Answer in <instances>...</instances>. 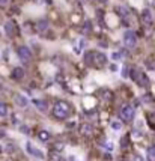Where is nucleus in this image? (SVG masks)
Here are the masks:
<instances>
[{"instance_id": "obj_11", "label": "nucleus", "mask_w": 155, "mask_h": 161, "mask_svg": "<svg viewBox=\"0 0 155 161\" xmlns=\"http://www.w3.org/2000/svg\"><path fill=\"white\" fill-rule=\"evenodd\" d=\"M12 78H15V80H23V78H24V69H23V68H14V71H12Z\"/></svg>"}, {"instance_id": "obj_23", "label": "nucleus", "mask_w": 155, "mask_h": 161, "mask_svg": "<svg viewBox=\"0 0 155 161\" xmlns=\"http://www.w3.org/2000/svg\"><path fill=\"white\" fill-rule=\"evenodd\" d=\"M143 101H145V102H151V101H152V96H151L149 93H146V95L143 96Z\"/></svg>"}, {"instance_id": "obj_20", "label": "nucleus", "mask_w": 155, "mask_h": 161, "mask_svg": "<svg viewBox=\"0 0 155 161\" xmlns=\"http://www.w3.org/2000/svg\"><path fill=\"white\" fill-rule=\"evenodd\" d=\"M71 21H72L74 24H79V23L81 21V18H80V15H79V14H74V15L71 17Z\"/></svg>"}, {"instance_id": "obj_13", "label": "nucleus", "mask_w": 155, "mask_h": 161, "mask_svg": "<svg viewBox=\"0 0 155 161\" xmlns=\"http://www.w3.org/2000/svg\"><path fill=\"white\" fill-rule=\"evenodd\" d=\"M47 29H48V23H47L45 20H39V21L36 23V30H38L39 33L45 32Z\"/></svg>"}, {"instance_id": "obj_35", "label": "nucleus", "mask_w": 155, "mask_h": 161, "mask_svg": "<svg viewBox=\"0 0 155 161\" xmlns=\"http://www.w3.org/2000/svg\"><path fill=\"white\" fill-rule=\"evenodd\" d=\"M99 2H101V3H107V0H99Z\"/></svg>"}, {"instance_id": "obj_28", "label": "nucleus", "mask_w": 155, "mask_h": 161, "mask_svg": "<svg viewBox=\"0 0 155 161\" xmlns=\"http://www.w3.org/2000/svg\"><path fill=\"white\" fill-rule=\"evenodd\" d=\"M107 151H113V143H107Z\"/></svg>"}, {"instance_id": "obj_8", "label": "nucleus", "mask_w": 155, "mask_h": 161, "mask_svg": "<svg viewBox=\"0 0 155 161\" xmlns=\"http://www.w3.org/2000/svg\"><path fill=\"white\" fill-rule=\"evenodd\" d=\"M26 151L29 152L30 155H33V157H36V158H44V154H42L41 151H38V149H35V148H32V145L27 141L26 143Z\"/></svg>"}, {"instance_id": "obj_29", "label": "nucleus", "mask_w": 155, "mask_h": 161, "mask_svg": "<svg viewBox=\"0 0 155 161\" xmlns=\"http://www.w3.org/2000/svg\"><path fill=\"white\" fill-rule=\"evenodd\" d=\"M21 131H23V132H26V134H29V128H27V127H24V125L21 127Z\"/></svg>"}, {"instance_id": "obj_2", "label": "nucleus", "mask_w": 155, "mask_h": 161, "mask_svg": "<svg viewBox=\"0 0 155 161\" xmlns=\"http://www.w3.org/2000/svg\"><path fill=\"white\" fill-rule=\"evenodd\" d=\"M131 78L134 80V82H137L140 86H143V87H149V80H148V77H146V74H143L142 71L139 69V68H133L131 69Z\"/></svg>"}, {"instance_id": "obj_37", "label": "nucleus", "mask_w": 155, "mask_h": 161, "mask_svg": "<svg viewBox=\"0 0 155 161\" xmlns=\"http://www.w3.org/2000/svg\"><path fill=\"white\" fill-rule=\"evenodd\" d=\"M0 152H2V148H0Z\"/></svg>"}, {"instance_id": "obj_21", "label": "nucleus", "mask_w": 155, "mask_h": 161, "mask_svg": "<svg viewBox=\"0 0 155 161\" xmlns=\"http://www.w3.org/2000/svg\"><path fill=\"white\" fill-rule=\"evenodd\" d=\"M111 128L116 130V131H119L120 128H122V123H120V122H111Z\"/></svg>"}, {"instance_id": "obj_7", "label": "nucleus", "mask_w": 155, "mask_h": 161, "mask_svg": "<svg viewBox=\"0 0 155 161\" xmlns=\"http://www.w3.org/2000/svg\"><path fill=\"white\" fill-rule=\"evenodd\" d=\"M92 57H93V62H95V65L98 68L104 66L107 63V57H106V54H102V53H93Z\"/></svg>"}, {"instance_id": "obj_4", "label": "nucleus", "mask_w": 155, "mask_h": 161, "mask_svg": "<svg viewBox=\"0 0 155 161\" xmlns=\"http://www.w3.org/2000/svg\"><path fill=\"white\" fill-rule=\"evenodd\" d=\"M136 42H137V38H136V33L133 30H127L125 35H124V44L127 48H133L136 47Z\"/></svg>"}, {"instance_id": "obj_15", "label": "nucleus", "mask_w": 155, "mask_h": 161, "mask_svg": "<svg viewBox=\"0 0 155 161\" xmlns=\"http://www.w3.org/2000/svg\"><path fill=\"white\" fill-rule=\"evenodd\" d=\"M33 104H35L38 107V110H41V112H45L47 110V102L44 100H35V101H33Z\"/></svg>"}, {"instance_id": "obj_27", "label": "nucleus", "mask_w": 155, "mask_h": 161, "mask_svg": "<svg viewBox=\"0 0 155 161\" xmlns=\"http://www.w3.org/2000/svg\"><path fill=\"white\" fill-rule=\"evenodd\" d=\"M133 161H143V158H142L140 155H134V158H133Z\"/></svg>"}, {"instance_id": "obj_16", "label": "nucleus", "mask_w": 155, "mask_h": 161, "mask_svg": "<svg viewBox=\"0 0 155 161\" xmlns=\"http://www.w3.org/2000/svg\"><path fill=\"white\" fill-rule=\"evenodd\" d=\"M90 30H92V24H90V21H84L83 27H81V33H83V35H88Z\"/></svg>"}, {"instance_id": "obj_19", "label": "nucleus", "mask_w": 155, "mask_h": 161, "mask_svg": "<svg viewBox=\"0 0 155 161\" xmlns=\"http://www.w3.org/2000/svg\"><path fill=\"white\" fill-rule=\"evenodd\" d=\"M155 158V148H148V160H154Z\"/></svg>"}, {"instance_id": "obj_3", "label": "nucleus", "mask_w": 155, "mask_h": 161, "mask_svg": "<svg viewBox=\"0 0 155 161\" xmlns=\"http://www.w3.org/2000/svg\"><path fill=\"white\" fill-rule=\"evenodd\" d=\"M134 114H136V110H134V107L130 105V104L124 105L122 109L119 110V118L122 119V121H125V122L133 121L134 119Z\"/></svg>"}, {"instance_id": "obj_17", "label": "nucleus", "mask_w": 155, "mask_h": 161, "mask_svg": "<svg viewBox=\"0 0 155 161\" xmlns=\"http://www.w3.org/2000/svg\"><path fill=\"white\" fill-rule=\"evenodd\" d=\"M8 116V105L0 102V118H6Z\"/></svg>"}, {"instance_id": "obj_24", "label": "nucleus", "mask_w": 155, "mask_h": 161, "mask_svg": "<svg viewBox=\"0 0 155 161\" xmlns=\"http://www.w3.org/2000/svg\"><path fill=\"white\" fill-rule=\"evenodd\" d=\"M14 145H12V143H11V145H6V152H14Z\"/></svg>"}, {"instance_id": "obj_5", "label": "nucleus", "mask_w": 155, "mask_h": 161, "mask_svg": "<svg viewBox=\"0 0 155 161\" xmlns=\"http://www.w3.org/2000/svg\"><path fill=\"white\" fill-rule=\"evenodd\" d=\"M18 57L24 62V63H29V60L32 59V50L29 47H26V45L20 47L18 48Z\"/></svg>"}, {"instance_id": "obj_25", "label": "nucleus", "mask_w": 155, "mask_h": 161, "mask_svg": "<svg viewBox=\"0 0 155 161\" xmlns=\"http://www.w3.org/2000/svg\"><path fill=\"white\" fill-rule=\"evenodd\" d=\"M54 149H56V151H62V149H63V145H62V143H56Z\"/></svg>"}, {"instance_id": "obj_34", "label": "nucleus", "mask_w": 155, "mask_h": 161, "mask_svg": "<svg viewBox=\"0 0 155 161\" xmlns=\"http://www.w3.org/2000/svg\"><path fill=\"white\" fill-rule=\"evenodd\" d=\"M68 161H74V157H70V158H68Z\"/></svg>"}, {"instance_id": "obj_36", "label": "nucleus", "mask_w": 155, "mask_h": 161, "mask_svg": "<svg viewBox=\"0 0 155 161\" xmlns=\"http://www.w3.org/2000/svg\"><path fill=\"white\" fill-rule=\"evenodd\" d=\"M92 2H99V0H92Z\"/></svg>"}, {"instance_id": "obj_33", "label": "nucleus", "mask_w": 155, "mask_h": 161, "mask_svg": "<svg viewBox=\"0 0 155 161\" xmlns=\"http://www.w3.org/2000/svg\"><path fill=\"white\" fill-rule=\"evenodd\" d=\"M2 137H5V131H0V139Z\"/></svg>"}, {"instance_id": "obj_18", "label": "nucleus", "mask_w": 155, "mask_h": 161, "mask_svg": "<svg viewBox=\"0 0 155 161\" xmlns=\"http://www.w3.org/2000/svg\"><path fill=\"white\" fill-rule=\"evenodd\" d=\"M38 137H39V140H42V141H47V140H50V132H48V131H41V132L38 134Z\"/></svg>"}, {"instance_id": "obj_12", "label": "nucleus", "mask_w": 155, "mask_h": 161, "mask_svg": "<svg viewBox=\"0 0 155 161\" xmlns=\"http://www.w3.org/2000/svg\"><path fill=\"white\" fill-rule=\"evenodd\" d=\"M14 30H15L14 23H12V21H8V23L5 24V32H6V35H8V36H14Z\"/></svg>"}, {"instance_id": "obj_14", "label": "nucleus", "mask_w": 155, "mask_h": 161, "mask_svg": "<svg viewBox=\"0 0 155 161\" xmlns=\"http://www.w3.org/2000/svg\"><path fill=\"white\" fill-rule=\"evenodd\" d=\"M115 11H116V14L120 17V18H125V17H128V9H127V8H124V6H116Z\"/></svg>"}, {"instance_id": "obj_1", "label": "nucleus", "mask_w": 155, "mask_h": 161, "mask_svg": "<svg viewBox=\"0 0 155 161\" xmlns=\"http://www.w3.org/2000/svg\"><path fill=\"white\" fill-rule=\"evenodd\" d=\"M70 113H71V105L68 104L66 101H57V102L54 104L53 114L56 116L57 119L63 121V119H66L68 116H70Z\"/></svg>"}, {"instance_id": "obj_26", "label": "nucleus", "mask_w": 155, "mask_h": 161, "mask_svg": "<svg viewBox=\"0 0 155 161\" xmlns=\"http://www.w3.org/2000/svg\"><path fill=\"white\" fill-rule=\"evenodd\" d=\"M111 59H113V60H119L120 54H119V53H113V54H111Z\"/></svg>"}, {"instance_id": "obj_31", "label": "nucleus", "mask_w": 155, "mask_h": 161, "mask_svg": "<svg viewBox=\"0 0 155 161\" xmlns=\"http://www.w3.org/2000/svg\"><path fill=\"white\" fill-rule=\"evenodd\" d=\"M110 69H111V71H116V69H117V66H116V65H111V66H110Z\"/></svg>"}, {"instance_id": "obj_30", "label": "nucleus", "mask_w": 155, "mask_h": 161, "mask_svg": "<svg viewBox=\"0 0 155 161\" xmlns=\"http://www.w3.org/2000/svg\"><path fill=\"white\" fill-rule=\"evenodd\" d=\"M8 2H9V0H0V5H6Z\"/></svg>"}, {"instance_id": "obj_22", "label": "nucleus", "mask_w": 155, "mask_h": 161, "mask_svg": "<svg viewBox=\"0 0 155 161\" xmlns=\"http://www.w3.org/2000/svg\"><path fill=\"white\" fill-rule=\"evenodd\" d=\"M50 161H60L59 154H54V152H51V154H50Z\"/></svg>"}, {"instance_id": "obj_6", "label": "nucleus", "mask_w": 155, "mask_h": 161, "mask_svg": "<svg viewBox=\"0 0 155 161\" xmlns=\"http://www.w3.org/2000/svg\"><path fill=\"white\" fill-rule=\"evenodd\" d=\"M140 20L145 26H151L152 21H154V14L149 11V9H143L142 11V15H140Z\"/></svg>"}, {"instance_id": "obj_10", "label": "nucleus", "mask_w": 155, "mask_h": 161, "mask_svg": "<svg viewBox=\"0 0 155 161\" xmlns=\"http://www.w3.org/2000/svg\"><path fill=\"white\" fill-rule=\"evenodd\" d=\"M15 102L18 104L20 107H26V105L29 104L27 98H26L24 95H20V93H17V95H15Z\"/></svg>"}, {"instance_id": "obj_9", "label": "nucleus", "mask_w": 155, "mask_h": 161, "mask_svg": "<svg viewBox=\"0 0 155 161\" xmlns=\"http://www.w3.org/2000/svg\"><path fill=\"white\" fill-rule=\"evenodd\" d=\"M80 132L83 134V136H86V137L92 136V134H93V128H92V125H90V123H83L81 127H80Z\"/></svg>"}, {"instance_id": "obj_32", "label": "nucleus", "mask_w": 155, "mask_h": 161, "mask_svg": "<svg viewBox=\"0 0 155 161\" xmlns=\"http://www.w3.org/2000/svg\"><path fill=\"white\" fill-rule=\"evenodd\" d=\"M146 2H148L149 5H155V0H146Z\"/></svg>"}]
</instances>
